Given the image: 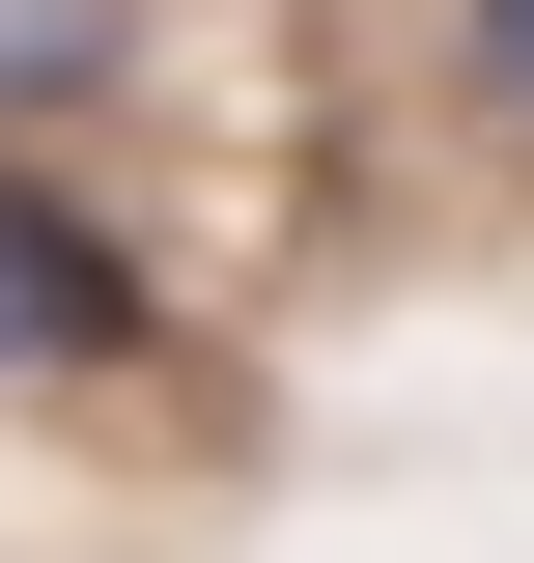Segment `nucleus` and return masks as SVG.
I'll return each mask as SVG.
<instances>
[{
	"label": "nucleus",
	"instance_id": "nucleus-1",
	"mask_svg": "<svg viewBox=\"0 0 534 563\" xmlns=\"http://www.w3.org/2000/svg\"><path fill=\"white\" fill-rule=\"evenodd\" d=\"M85 339H141V254L57 198V169H0V366H85Z\"/></svg>",
	"mask_w": 534,
	"mask_h": 563
},
{
	"label": "nucleus",
	"instance_id": "nucleus-2",
	"mask_svg": "<svg viewBox=\"0 0 534 563\" xmlns=\"http://www.w3.org/2000/svg\"><path fill=\"white\" fill-rule=\"evenodd\" d=\"M450 29H478V113L534 141V0H450Z\"/></svg>",
	"mask_w": 534,
	"mask_h": 563
}]
</instances>
